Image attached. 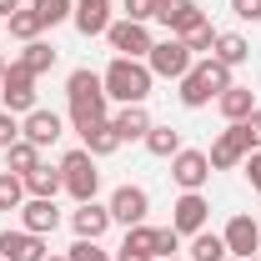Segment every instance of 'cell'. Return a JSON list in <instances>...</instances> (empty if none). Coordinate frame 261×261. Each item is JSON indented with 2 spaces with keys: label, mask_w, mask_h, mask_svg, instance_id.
I'll return each instance as SVG.
<instances>
[{
  "label": "cell",
  "mask_w": 261,
  "mask_h": 261,
  "mask_svg": "<svg viewBox=\"0 0 261 261\" xmlns=\"http://www.w3.org/2000/svg\"><path fill=\"white\" fill-rule=\"evenodd\" d=\"M65 100H70V126H75V130H91L96 121H111V116H106V111H111L106 81H100L91 65L70 70V81H65Z\"/></svg>",
  "instance_id": "cell-1"
},
{
  "label": "cell",
  "mask_w": 261,
  "mask_h": 261,
  "mask_svg": "<svg viewBox=\"0 0 261 261\" xmlns=\"http://www.w3.org/2000/svg\"><path fill=\"white\" fill-rule=\"evenodd\" d=\"M106 96L121 100V106H146V96H151V65L146 61H126V56H116V61L106 65Z\"/></svg>",
  "instance_id": "cell-2"
},
{
  "label": "cell",
  "mask_w": 261,
  "mask_h": 261,
  "mask_svg": "<svg viewBox=\"0 0 261 261\" xmlns=\"http://www.w3.org/2000/svg\"><path fill=\"white\" fill-rule=\"evenodd\" d=\"M231 86V65H221V61H196L186 75H181V106L186 111H201V106H211V100L221 96Z\"/></svg>",
  "instance_id": "cell-3"
},
{
  "label": "cell",
  "mask_w": 261,
  "mask_h": 261,
  "mask_svg": "<svg viewBox=\"0 0 261 261\" xmlns=\"http://www.w3.org/2000/svg\"><path fill=\"white\" fill-rule=\"evenodd\" d=\"M61 176H65V191L75 196V206H81V201H96L100 171H96V156H91L86 146H75V151H65V156H61Z\"/></svg>",
  "instance_id": "cell-4"
},
{
  "label": "cell",
  "mask_w": 261,
  "mask_h": 261,
  "mask_svg": "<svg viewBox=\"0 0 261 261\" xmlns=\"http://www.w3.org/2000/svg\"><path fill=\"white\" fill-rule=\"evenodd\" d=\"M146 65H151V75H161V81H181V75L196 65V56L186 50V40H181V35H166V40L151 45Z\"/></svg>",
  "instance_id": "cell-5"
},
{
  "label": "cell",
  "mask_w": 261,
  "mask_h": 261,
  "mask_svg": "<svg viewBox=\"0 0 261 261\" xmlns=\"http://www.w3.org/2000/svg\"><path fill=\"white\" fill-rule=\"evenodd\" d=\"M251 151H256V146H251V130L236 121V126H226L221 136H216V141H211L206 161H211V171H231V166H241V161H246Z\"/></svg>",
  "instance_id": "cell-6"
},
{
  "label": "cell",
  "mask_w": 261,
  "mask_h": 261,
  "mask_svg": "<svg viewBox=\"0 0 261 261\" xmlns=\"http://www.w3.org/2000/svg\"><path fill=\"white\" fill-rule=\"evenodd\" d=\"M106 40H111V50H116V56H126V61H146V56H151V45H156L151 31H146L141 20H126V15H121V20H111Z\"/></svg>",
  "instance_id": "cell-7"
},
{
  "label": "cell",
  "mask_w": 261,
  "mask_h": 261,
  "mask_svg": "<svg viewBox=\"0 0 261 261\" xmlns=\"http://www.w3.org/2000/svg\"><path fill=\"white\" fill-rule=\"evenodd\" d=\"M0 100H5L10 116H15V111L31 116V111H35V75L20 61H10V70H5V81H0Z\"/></svg>",
  "instance_id": "cell-8"
},
{
  "label": "cell",
  "mask_w": 261,
  "mask_h": 261,
  "mask_svg": "<svg viewBox=\"0 0 261 261\" xmlns=\"http://www.w3.org/2000/svg\"><path fill=\"white\" fill-rule=\"evenodd\" d=\"M171 181H176L181 191H201V186L211 181V161H206V151L181 146V151L171 156Z\"/></svg>",
  "instance_id": "cell-9"
},
{
  "label": "cell",
  "mask_w": 261,
  "mask_h": 261,
  "mask_svg": "<svg viewBox=\"0 0 261 261\" xmlns=\"http://www.w3.org/2000/svg\"><path fill=\"white\" fill-rule=\"evenodd\" d=\"M146 211H151V196H146V186H116L111 191V221H121V226H141L146 221Z\"/></svg>",
  "instance_id": "cell-10"
},
{
  "label": "cell",
  "mask_w": 261,
  "mask_h": 261,
  "mask_svg": "<svg viewBox=\"0 0 261 261\" xmlns=\"http://www.w3.org/2000/svg\"><path fill=\"white\" fill-rule=\"evenodd\" d=\"M50 251H45V236H35V231L25 226H5L0 231V261H45Z\"/></svg>",
  "instance_id": "cell-11"
},
{
  "label": "cell",
  "mask_w": 261,
  "mask_h": 261,
  "mask_svg": "<svg viewBox=\"0 0 261 261\" xmlns=\"http://www.w3.org/2000/svg\"><path fill=\"white\" fill-rule=\"evenodd\" d=\"M206 216H211V201H206L201 191H181V201L171 206V226L181 231V236L206 231Z\"/></svg>",
  "instance_id": "cell-12"
},
{
  "label": "cell",
  "mask_w": 261,
  "mask_h": 261,
  "mask_svg": "<svg viewBox=\"0 0 261 261\" xmlns=\"http://www.w3.org/2000/svg\"><path fill=\"white\" fill-rule=\"evenodd\" d=\"M221 241H226V251L236 261L256 256V251H261V221H251V216H231L226 231H221Z\"/></svg>",
  "instance_id": "cell-13"
},
{
  "label": "cell",
  "mask_w": 261,
  "mask_h": 261,
  "mask_svg": "<svg viewBox=\"0 0 261 261\" xmlns=\"http://www.w3.org/2000/svg\"><path fill=\"white\" fill-rule=\"evenodd\" d=\"M70 226L81 241H100L106 231H111V206H100V201H81L75 211H70Z\"/></svg>",
  "instance_id": "cell-14"
},
{
  "label": "cell",
  "mask_w": 261,
  "mask_h": 261,
  "mask_svg": "<svg viewBox=\"0 0 261 261\" xmlns=\"http://www.w3.org/2000/svg\"><path fill=\"white\" fill-rule=\"evenodd\" d=\"M20 226L35 231V236H50V231L61 226V206L45 201V196H25V206H20Z\"/></svg>",
  "instance_id": "cell-15"
},
{
  "label": "cell",
  "mask_w": 261,
  "mask_h": 261,
  "mask_svg": "<svg viewBox=\"0 0 261 261\" xmlns=\"http://www.w3.org/2000/svg\"><path fill=\"white\" fill-rule=\"evenodd\" d=\"M70 20H75L81 35H106L111 31V0H75Z\"/></svg>",
  "instance_id": "cell-16"
},
{
  "label": "cell",
  "mask_w": 261,
  "mask_h": 261,
  "mask_svg": "<svg viewBox=\"0 0 261 261\" xmlns=\"http://www.w3.org/2000/svg\"><path fill=\"white\" fill-rule=\"evenodd\" d=\"M156 20L171 35H181V31H191L196 20H201V5L196 0H156Z\"/></svg>",
  "instance_id": "cell-17"
},
{
  "label": "cell",
  "mask_w": 261,
  "mask_h": 261,
  "mask_svg": "<svg viewBox=\"0 0 261 261\" xmlns=\"http://www.w3.org/2000/svg\"><path fill=\"white\" fill-rule=\"evenodd\" d=\"M111 126H116L121 146H126V141H146V130L156 126V121H151V111H146V106H121V111L111 116Z\"/></svg>",
  "instance_id": "cell-18"
},
{
  "label": "cell",
  "mask_w": 261,
  "mask_h": 261,
  "mask_svg": "<svg viewBox=\"0 0 261 261\" xmlns=\"http://www.w3.org/2000/svg\"><path fill=\"white\" fill-rule=\"evenodd\" d=\"M216 111H221V116H226L231 126H236V121H246V116H251V111H256V96H251V86H236V81H231L226 91H221V96H216Z\"/></svg>",
  "instance_id": "cell-19"
},
{
  "label": "cell",
  "mask_w": 261,
  "mask_h": 261,
  "mask_svg": "<svg viewBox=\"0 0 261 261\" xmlns=\"http://www.w3.org/2000/svg\"><path fill=\"white\" fill-rule=\"evenodd\" d=\"M20 136H25L31 146H50V141H61V116L35 106L31 116H25V126H20Z\"/></svg>",
  "instance_id": "cell-20"
},
{
  "label": "cell",
  "mask_w": 261,
  "mask_h": 261,
  "mask_svg": "<svg viewBox=\"0 0 261 261\" xmlns=\"http://www.w3.org/2000/svg\"><path fill=\"white\" fill-rule=\"evenodd\" d=\"M20 181H25V196H45V201H56V191H65L61 166H35V171H25Z\"/></svg>",
  "instance_id": "cell-21"
},
{
  "label": "cell",
  "mask_w": 261,
  "mask_h": 261,
  "mask_svg": "<svg viewBox=\"0 0 261 261\" xmlns=\"http://www.w3.org/2000/svg\"><path fill=\"white\" fill-rule=\"evenodd\" d=\"M246 56H251V45H246V35H236V31H221L216 35V45H211V61H221V65H246Z\"/></svg>",
  "instance_id": "cell-22"
},
{
  "label": "cell",
  "mask_w": 261,
  "mask_h": 261,
  "mask_svg": "<svg viewBox=\"0 0 261 261\" xmlns=\"http://www.w3.org/2000/svg\"><path fill=\"white\" fill-rule=\"evenodd\" d=\"M81 141H86V151H91V156H111V151H121V136H116V126H111V121H96V126L91 130H81Z\"/></svg>",
  "instance_id": "cell-23"
},
{
  "label": "cell",
  "mask_w": 261,
  "mask_h": 261,
  "mask_svg": "<svg viewBox=\"0 0 261 261\" xmlns=\"http://www.w3.org/2000/svg\"><path fill=\"white\" fill-rule=\"evenodd\" d=\"M40 166V146H31L25 136L15 141V146H5V171H15V176H25V171H35Z\"/></svg>",
  "instance_id": "cell-24"
},
{
  "label": "cell",
  "mask_w": 261,
  "mask_h": 261,
  "mask_svg": "<svg viewBox=\"0 0 261 261\" xmlns=\"http://www.w3.org/2000/svg\"><path fill=\"white\" fill-rule=\"evenodd\" d=\"M20 65H25L31 75H45V70L56 65V45H50V40H25V50H20Z\"/></svg>",
  "instance_id": "cell-25"
},
{
  "label": "cell",
  "mask_w": 261,
  "mask_h": 261,
  "mask_svg": "<svg viewBox=\"0 0 261 261\" xmlns=\"http://www.w3.org/2000/svg\"><path fill=\"white\" fill-rule=\"evenodd\" d=\"M231 251H226V241L216 236V231H196L191 236V256L186 261H226Z\"/></svg>",
  "instance_id": "cell-26"
},
{
  "label": "cell",
  "mask_w": 261,
  "mask_h": 261,
  "mask_svg": "<svg viewBox=\"0 0 261 261\" xmlns=\"http://www.w3.org/2000/svg\"><path fill=\"white\" fill-rule=\"evenodd\" d=\"M146 151H151V156H161V161H171V156L181 151V130H171V126H151V130H146Z\"/></svg>",
  "instance_id": "cell-27"
},
{
  "label": "cell",
  "mask_w": 261,
  "mask_h": 261,
  "mask_svg": "<svg viewBox=\"0 0 261 261\" xmlns=\"http://www.w3.org/2000/svg\"><path fill=\"white\" fill-rule=\"evenodd\" d=\"M216 25H211V20H206V15H201V20H196L191 31H181V40H186V50H191V56H201V50H206V56H211V45H216Z\"/></svg>",
  "instance_id": "cell-28"
},
{
  "label": "cell",
  "mask_w": 261,
  "mask_h": 261,
  "mask_svg": "<svg viewBox=\"0 0 261 261\" xmlns=\"http://www.w3.org/2000/svg\"><path fill=\"white\" fill-rule=\"evenodd\" d=\"M5 25H10V35H15V40H40V31H45V25H40V15H35L31 5H20Z\"/></svg>",
  "instance_id": "cell-29"
},
{
  "label": "cell",
  "mask_w": 261,
  "mask_h": 261,
  "mask_svg": "<svg viewBox=\"0 0 261 261\" xmlns=\"http://www.w3.org/2000/svg\"><path fill=\"white\" fill-rule=\"evenodd\" d=\"M25 206V181L15 171H0V211H20Z\"/></svg>",
  "instance_id": "cell-30"
},
{
  "label": "cell",
  "mask_w": 261,
  "mask_h": 261,
  "mask_svg": "<svg viewBox=\"0 0 261 261\" xmlns=\"http://www.w3.org/2000/svg\"><path fill=\"white\" fill-rule=\"evenodd\" d=\"M31 10L40 15V25L50 31V25H61V20H70V10H75V0H35Z\"/></svg>",
  "instance_id": "cell-31"
},
{
  "label": "cell",
  "mask_w": 261,
  "mask_h": 261,
  "mask_svg": "<svg viewBox=\"0 0 261 261\" xmlns=\"http://www.w3.org/2000/svg\"><path fill=\"white\" fill-rule=\"evenodd\" d=\"M151 251H156V261H161V256H176V251H181V231H176V226H156Z\"/></svg>",
  "instance_id": "cell-32"
},
{
  "label": "cell",
  "mask_w": 261,
  "mask_h": 261,
  "mask_svg": "<svg viewBox=\"0 0 261 261\" xmlns=\"http://www.w3.org/2000/svg\"><path fill=\"white\" fill-rule=\"evenodd\" d=\"M121 15L146 25V20H156V0H121Z\"/></svg>",
  "instance_id": "cell-33"
},
{
  "label": "cell",
  "mask_w": 261,
  "mask_h": 261,
  "mask_svg": "<svg viewBox=\"0 0 261 261\" xmlns=\"http://www.w3.org/2000/svg\"><path fill=\"white\" fill-rule=\"evenodd\" d=\"M65 256H70V261H111L106 251H100V241H81V236H75V246H70Z\"/></svg>",
  "instance_id": "cell-34"
},
{
  "label": "cell",
  "mask_w": 261,
  "mask_h": 261,
  "mask_svg": "<svg viewBox=\"0 0 261 261\" xmlns=\"http://www.w3.org/2000/svg\"><path fill=\"white\" fill-rule=\"evenodd\" d=\"M15 141H20V121H15L10 111H0V151H5V146H15Z\"/></svg>",
  "instance_id": "cell-35"
},
{
  "label": "cell",
  "mask_w": 261,
  "mask_h": 261,
  "mask_svg": "<svg viewBox=\"0 0 261 261\" xmlns=\"http://www.w3.org/2000/svg\"><path fill=\"white\" fill-rule=\"evenodd\" d=\"M231 10H236L241 20H261V0H231Z\"/></svg>",
  "instance_id": "cell-36"
},
{
  "label": "cell",
  "mask_w": 261,
  "mask_h": 261,
  "mask_svg": "<svg viewBox=\"0 0 261 261\" xmlns=\"http://www.w3.org/2000/svg\"><path fill=\"white\" fill-rule=\"evenodd\" d=\"M246 181H251V191H261V151L246 156Z\"/></svg>",
  "instance_id": "cell-37"
},
{
  "label": "cell",
  "mask_w": 261,
  "mask_h": 261,
  "mask_svg": "<svg viewBox=\"0 0 261 261\" xmlns=\"http://www.w3.org/2000/svg\"><path fill=\"white\" fill-rule=\"evenodd\" d=\"M241 126L251 130V146H256V151H261V106H256V111H251V116H246V121H241Z\"/></svg>",
  "instance_id": "cell-38"
},
{
  "label": "cell",
  "mask_w": 261,
  "mask_h": 261,
  "mask_svg": "<svg viewBox=\"0 0 261 261\" xmlns=\"http://www.w3.org/2000/svg\"><path fill=\"white\" fill-rule=\"evenodd\" d=\"M116 261H151V256H146V251H130V246H121V251H116Z\"/></svg>",
  "instance_id": "cell-39"
},
{
  "label": "cell",
  "mask_w": 261,
  "mask_h": 261,
  "mask_svg": "<svg viewBox=\"0 0 261 261\" xmlns=\"http://www.w3.org/2000/svg\"><path fill=\"white\" fill-rule=\"evenodd\" d=\"M15 10H20V0H0V20H10Z\"/></svg>",
  "instance_id": "cell-40"
},
{
  "label": "cell",
  "mask_w": 261,
  "mask_h": 261,
  "mask_svg": "<svg viewBox=\"0 0 261 261\" xmlns=\"http://www.w3.org/2000/svg\"><path fill=\"white\" fill-rule=\"evenodd\" d=\"M5 70H10V61H5V56H0V81H5Z\"/></svg>",
  "instance_id": "cell-41"
},
{
  "label": "cell",
  "mask_w": 261,
  "mask_h": 261,
  "mask_svg": "<svg viewBox=\"0 0 261 261\" xmlns=\"http://www.w3.org/2000/svg\"><path fill=\"white\" fill-rule=\"evenodd\" d=\"M45 261H70V256H45Z\"/></svg>",
  "instance_id": "cell-42"
},
{
  "label": "cell",
  "mask_w": 261,
  "mask_h": 261,
  "mask_svg": "<svg viewBox=\"0 0 261 261\" xmlns=\"http://www.w3.org/2000/svg\"><path fill=\"white\" fill-rule=\"evenodd\" d=\"M161 261H186V256H161Z\"/></svg>",
  "instance_id": "cell-43"
},
{
  "label": "cell",
  "mask_w": 261,
  "mask_h": 261,
  "mask_svg": "<svg viewBox=\"0 0 261 261\" xmlns=\"http://www.w3.org/2000/svg\"><path fill=\"white\" fill-rule=\"evenodd\" d=\"M246 261H261V256H246Z\"/></svg>",
  "instance_id": "cell-44"
}]
</instances>
